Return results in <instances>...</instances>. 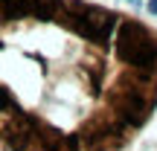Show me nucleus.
Instances as JSON below:
<instances>
[{"label": "nucleus", "mask_w": 157, "mask_h": 151, "mask_svg": "<svg viewBox=\"0 0 157 151\" xmlns=\"http://www.w3.org/2000/svg\"><path fill=\"white\" fill-rule=\"evenodd\" d=\"M131 23L84 0H0V148H122L157 108V76L128 61Z\"/></svg>", "instance_id": "f257e3e1"}, {"label": "nucleus", "mask_w": 157, "mask_h": 151, "mask_svg": "<svg viewBox=\"0 0 157 151\" xmlns=\"http://www.w3.org/2000/svg\"><path fill=\"white\" fill-rule=\"evenodd\" d=\"M146 9H148V15H157V0H148Z\"/></svg>", "instance_id": "f03ea898"}, {"label": "nucleus", "mask_w": 157, "mask_h": 151, "mask_svg": "<svg viewBox=\"0 0 157 151\" xmlns=\"http://www.w3.org/2000/svg\"><path fill=\"white\" fill-rule=\"evenodd\" d=\"M125 3H134V6H143V0H125Z\"/></svg>", "instance_id": "7ed1b4c3"}]
</instances>
